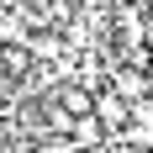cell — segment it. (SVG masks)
Listing matches in <instances>:
<instances>
[{
	"instance_id": "1",
	"label": "cell",
	"mask_w": 153,
	"mask_h": 153,
	"mask_svg": "<svg viewBox=\"0 0 153 153\" xmlns=\"http://www.w3.org/2000/svg\"><path fill=\"white\" fill-rule=\"evenodd\" d=\"M90 100H95V90H85V85H63V90H58V106L69 111V116H85Z\"/></svg>"
}]
</instances>
